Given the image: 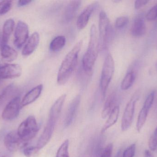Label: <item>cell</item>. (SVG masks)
<instances>
[{"label": "cell", "mask_w": 157, "mask_h": 157, "mask_svg": "<svg viewBox=\"0 0 157 157\" xmlns=\"http://www.w3.org/2000/svg\"><path fill=\"white\" fill-rule=\"evenodd\" d=\"M82 44V40L77 42L63 59L57 76V82L60 85L65 84L74 72L78 64V54Z\"/></svg>", "instance_id": "cell-1"}, {"label": "cell", "mask_w": 157, "mask_h": 157, "mask_svg": "<svg viewBox=\"0 0 157 157\" xmlns=\"http://www.w3.org/2000/svg\"><path fill=\"white\" fill-rule=\"evenodd\" d=\"M97 28L92 25L90 29V37L87 49L82 59L84 71L89 75H92L93 67L98 58L100 49L99 39L98 37Z\"/></svg>", "instance_id": "cell-2"}, {"label": "cell", "mask_w": 157, "mask_h": 157, "mask_svg": "<svg viewBox=\"0 0 157 157\" xmlns=\"http://www.w3.org/2000/svg\"><path fill=\"white\" fill-rule=\"evenodd\" d=\"M63 107V104L59 101H55L50 111L48 123L37 143L36 147L39 150L47 145L50 140Z\"/></svg>", "instance_id": "cell-3"}, {"label": "cell", "mask_w": 157, "mask_h": 157, "mask_svg": "<svg viewBox=\"0 0 157 157\" xmlns=\"http://www.w3.org/2000/svg\"><path fill=\"white\" fill-rule=\"evenodd\" d=\"M100 49H107L112 39L113 30L107 14L101 11L99 15Z\"/></svg>", "instance_id": "cell-4"}, {"label": "cell", "mask_w": 157, "mask_h": 157, "mask_svg": "<svg viewBox=\"0 0 157 157\" xmlns=\"http://www.w3.org/2000/svg\"><path fill=\"white\" fill-rule=\"evenodd\" d=\"M114 71V62L111 53L106 56L103 63L100 82V89L101 98L104 100L107 89L113 77Z\"/></svg>", "instance_id": "cell-5"}, {"label": "cell", "mask_w": 157, "mask_h": 157, "mask_svg": "<svg viewBox=\"0 0 157 157\" xmlns=\"http://www.w3.org/2000/svg\"><path fill=\"white\" fill-rule=\"evenodd\" d=\"M39 127L34 116H29L22 122L17 128V134L25 143L31 141L37 134Z\"/></svg>", "instance_id": "cell-6"}, {"label": "cell", "mask_w": 157, "mask_h": 157, "mask_svg": "<svg viewBox=\"0 0 157 157\" xmlns=\"http://www.w3.org/2000/svg\"><path fill=\"white\" fill-rule=\"evenodd\" d=\"M20 97L13 98L8 102L2 112V117L4 120L11 121L17 118L21 109Z\"/></svg>", "instance_id": "cell-7"}, {"label": "cell", "mask_w": 157, "mask_h": 157, "mask_svg": "<svg viewBox=\"0 0 157 157\" xmlns=\"http://www.w3.org/2000/svg\"><path fill=\"white\" fill-rule=\"evenodd\" d=\"M4 144L8 151L15 152L25 147L27 143L20 138L17 131H13L9 132L5 135Z\"/></svg>", "instance_id": "cell-8"}, {"label": "cell", "mask_w": 157, "mask_h": 157, "mask_svg": "<svg viewBox=\"0 0 157 157\" xmlns=\"http://www.w3.org/2000/svg\"><path fill=\"white\" fill-rule=\"evenodd\" d=\"M138 99V96L136 95H134L126 105L122 118L121 125L122 131H127L132 125L134 114L136 104Z\"/></svg>", "instance_id": "cell-9"}, {"label": "cell", "mask_w": 157, "mask_h": 157, "mask_svg": "<svg viewBox=\"0 0 157 157\" xmlns=\"http://www.w3.org/2000/svg\"><path fill=\"white\" fill-rule=\"evenodd\" d=\"M29 29L26 23L22 21L17 22L15 29L13 43L15 46L20 49L29 39Z\"/></svg>", "instance_id": "cell-10"}, {"label": "cell", "mask_w": 157, "mask_h": 157, "mask_svg": "<svg viewBox=\"0 0 157 157\" xmlns=\"http://www.w3.org/2000/svg\"><path fill=\"white\" fill-rule=\"evenodd\" d=\"M22 73V67L17 64H0L1 79L17 78L21 75Z\"/></svg>", "instance_id": "cell-11"}, {"label": "cell", "mask_w": 157, "mask_h": 157, "mask_svg": "<svg viewBox=\"0 0 157 157\" xmlns=\"http://www.w3.org/2000/svg\"><path fill=\"white\" fill-rule=\"evenodd\" d=\"M98 2H93L88 5L82 11L77 20V26L78 29H83L86 26L91 14L98 7Z\"/></svg>", "instance_id": "cell-12"}, {"label": "cell", "mask_w": 157, "mask_h": 157, "mask_svg": "<svg viewBox=\"0 0 157 157\" xmlns=\"http://www.w3.org/2000/svg\"><path fill=\"white\" fill-rule=\"evenodd\" d=\"M81 96L77 95L70 103L64 120V124L65 127H69L73 122L78 111Z\"/></svg>", "instance_id": "cell-13"}, {"label": "cell", "mask_w": 157, "mask_h": 157, "mask_svg": "<svg viewBox=\"0 0 157 157\" xmlns=\"http://www.w3.org/2000/svg\"><path fill=\"white\" fill-rule=\"evenodd\" d=\"M105 137L102 135L95 136L89 146L90 157H100L103 151Z\"/></svg>", "instance_id": "cell-14"}, {"label": "cell", "mask_w": 157, "mask_h": 157, "mask_svg": "<svg viewBox=\"0 0 157 157\" xmlns=\"http://www.w3.org/2000/svg\"><path fill=\"white\" fill-rule=\"evenodd\" d=\"M146 31V25L144 16L137 15L134 20L131 28V34L133 37H140L144 36Z\"/></svg>", "instance_id": "cell-15"}, {"label": "cell", "mask_w": 157, "mask_h": 157, "mask_svg": "<svg viewBox=\"0 0 157 157\" xmlns=\"http://www.w3.org/2000/svg\"><path fill=\"white\" fill-rule=\"evenodd\" d=\"M40 35L37 32H35L29 38L25 45L24 46L22 53L25 56H29L32 54L37 48L39 44Z\"/></svg>", "instance_id": "cell-16"}, {"label": "cell", "mask_w": 157, "mask_h": 157, "mask_svg": "<svg viewBox=\"0 0 157 157\" xmlns=\"http://www.w3.org/2000/svg\"><path fill=\"white\" fill-rule=\"evenodd\" d=\"M43 87L42 84H39L27 92L21 100V107H25L36 101L41 95Z\"/></svg>", "instance_id": "cell-17"}, {"label": "cell", "mask_w": 157, "mask_h": 157, "mask_svg": "<svg viewBox=\"0 0 157 157\" xmlns=\"http://www.w3.org/2000/svg\"><path fill=\"white\" fill-rule=\"evenodd\" d=\"M81 1H72L67 4L63 14V19L69 23L73 20L81 4Z\"/></svg>", "instance_id": "cell-18"}, {"label": "cell", "mask_w": 157, "mask_h": 157, "mask_svg": "<svg viewBox=\"0 0 157 157\" xmlns=\"http://www.w3.org/2000/svg\"><path fill=\"white\" fill-rule=\"evenodd\" d=\"M1 55L2 60L7 62L13 61L18 56L17 52L7 44L1 46Z\"/></svg>", "instance_id": "cell-19"}, {"label": "cell", "mask_w": 157, "mask_h": 157, "mask_svg": "<svg viewBox=\"0 0 157 157\" xmlns=\"http://www.w3.org/2000/svg\"><path fill=\"white\" fill-rule=\"evenodd\" d=\"M15 22L12 18L7 19L4 23L2 33V45L7 44L10 36L13 31ZM1 45V46H2Z\"/></svg>", "instance_id": "cell-20"}, {"label": "cell", "mask_w": 157, "mask_h": 157, "mask_svg": "<svg viewBox=\"0 0 157 157\" xmlns=\"http://www.w3.org/2000/svg\"><path fill=\"white\" fill-rule=\"evenodd\" d=\"M117 106L118 105H117L116 97L115 95L112 94L109 97L104 104L101 114L102 119H106L111 113L113 109Z\"/></svg>", "instance_id": "cell-21"}, {"label": "cell", "mask_w": 157, "mask_h": 157, "mask_svg": "<svg viewBox=\"0 0 157 157\" xmlns=\"http://www.w3.org/2000/svg\"><path fill=\"white\" fill-rule=\"evenodd\" d=\"M120 114V107L116 106L109 116V118L101 130V134L104 133L108 129L113 126L118 120Z\"/></svg>", "instance_id": "cell-22"}, {"label": "cell", "mask_w": 157, "mask_h": 157, "mask_svg": "<svg viewBox=\"0 0 157 157\" xmlns=\"http://www.w3.org/2000/svg\"><path fill=\"white\" fill-rule=\"evenodd\" d=\"M66 42V38L64 36H57L51 42L50 49L53 52L59 51L64 47Z\"/></svg>", "instance_id": "cell-23"}, {"label": "cell", "mask_w": 157, "mask_h": 157, "mask_svg": "<svg viewBox=\"0 0 157 157\" xmlns=\"http://www.w3.org/2000/svg\"><path fill=\"white\" fill-rule=\"evenodd\" d=\"M149 110L150 109H149L143 107L139 112L138 119H137V123H136V129L139 132L142 130V128L144 127L146 121Z\"/></svg>", "instance_id": "cell-24"}, {"label": "cell", "mask_w": 157, "mask_h": 157, "mask_svg": "<svg viewBox=\"0 0 157 157\" xmlns=\"http://www.w3.org/2000/svg\"><path fill=\"white\" fill-rule=\"evenodd\" d=\"M135 79V74L133 72H130L126 74L121 84L122 90L129 89L132 85Z\"/></svg>", "instance_id": "cell-25"}, {"label": "cell", "mask_w": 157, "mask_h": 157, "mask_svg": "<svg viewBox=\"0 0 157 157\" xmlns=\"http://www.w3.org/2000/svg\"><path fill=\"white\" fill-rule=\"evenodd\" d=\"M69 144L70 142L68 139L63 142L57 151L56 157H70L69 151Z\"/></svg>", "instance_id": "cell-26"}, {"label": "cell", "mask_w": 157, "mask_h": 157, "mask_svg": "<svg viewBox=\"0 0 157 157\" xmlns=\"http://www.w3.org/2000/svg\"><path fill=\"white\" fill-rule=\"evenodd\" d=\"M13 85L10 84L7 86L0 94V107L12 95L14 89Z\"/></svg>", "instance_id": "cell-27"}, {"label": "cell", "mask_w": 157, "mask_h": 157, "mask_svg": "<svg viewBox=\"0 0 157 157\" xmlns=\"http://www.w3.org/2000/svg\"><path fill=\"white\" fill-rule=\"evenodd\" d=\"M13 5V1H2L0 2V16L8 13Z\"/></svg>", "instance_id": "cell-28"}, {"label": "cell", "mask_w": 157, "mask_h": 157, "mask_svg": "<svg viewBox=\"0 0 157 157\" xmlns=\"http://www.w3.org/2000/svg\"><path fill=\"white\" fill-rule=\"evenodd\" d=\"M40 150L36 146H26L23 148V154L27 157H32L38 153Z\"/></svg>", "instance_id": "cell-29"}, {"label": "cell", "mask_w": 157, "mask_h": 157, "mask_svg": "<svg viewBox=\"0 0 157 157\" xmlns=\"http://www.w3.org/2000/svg\"><path fill=\"white\" fill-rule=\"evenodd\" d=\"M129 18L126 16H121L118 18L115 21V27L117 29L123 28L129 23Z\"/></svg>", "instance_id": "cell-30"}, {"label": "cell", "mask_w": 157, "mask_h": 157, "mask_svg": "<svg viewBox=\"0 0 157 157\" xmlns=\"http://www.w3.org/2000/svg\"><path fill=\"white\" fill-rule=\"evenodd\" d=\"M146 18L148 21H153L157 19V4L153 6L148 11Z\"/></svg>", "instance_id": "cell-31"}, {"label": "cell", "mask_w": 157, "mask_h": 157, "mask_svg": "<svg viewBox=\"0 0 157 157\" xmlns=\"http://www.w3.org/2000/svg\"><path fill=\"white\" fill-rule=\"evenodd\" d=\"M136 146L135 144L130 145L127 147L122 154V157H134L135 155Z\"/></svg>", "instance_id": "cell-32"}, {"label": "cell", "mask_w": 157, "mask_h": 157, "mask_svg": "<svg viewBox=\"0 0 157 157\" xmlns=\"http://www.w3.org/2000/svg\"><path fill=\"white\" fill-rule=\"evenodd\" d=\"M155 96V92H151L150 94H149L145 101L144 107L150 109L152 105H153V102H154Z\"/></svg>", "instance_id": "cell-33"}, {"label": "cell", "mask_w": 157, "mask_h": 157, "mask_svg": "<svg viewBox=\"0 0 157 157\" xmlns=\"http://www.w3.org/2000/svg\"><path fill=\"white\" fill-rule=\"evenodd\" d=\"M113 146L112 143L109 144L103 149L100 157H111L112 155Z\"/></svg>", "instance_id": "cell-34"}, {"label": "cell", "mask_w": 157, "mask_h": 157, "mask_svg": "<svg viewBox=\"0 0 157 157\" xmlns=\"http://www.w3.org/2000/svg\"><path fill=\"white\" fill-rule=\"evenodd\" d=\"M149 149L152 151H155L157 149V137L153 135L149 139L148 142Z\"/></svg>", "instance_id": "cell-35"}, {"label": "cell", "mask_w": 157, "mask_h": 157, "mask_svg": "<svg viewBox=\"0 0 157 157\" xmlns=\"http://www.w3.org/2000/svg\"><path fill=\"white\" fill-rule=\"evenodd\" d=\"M148 2L146 0H137L135 2V8L136 9H139L144 6Z\"/></svg>", "instance_id": "cell-36"}, {"label": "cell", "mask_w": 157, "mask_h": 157, "mask_svg": "<svg viewBox=\"0 0 157 157\" xmlns=\"http://www.w3.org/2000/svg\"><path fill=\"white\" fill-rule=\"evenodd\" d=\"M32 2V0H20L17 2V5L18 6H24L29 4Z\"/></svg>", "instance_id": "cell-37"}, {"label": "cell", "mask_w": 157, "mask_h": 157, "mask_svg": "<svg viewBox=\"0 0 157 157\" xmlns=\"http://www.w3.org/2000/svg\"><path fill=\"white\" fill-rule=\"evenodd\" d=\"M145 157H154L149 150H146L145 152Z\"/></svg>", "instance_id": "cell-38"}, {"label": "cell", "mask_w": 157, "mask_h": 157, "mask_svg": "<svg viewBox=\"0 0 157 157\" xmlns=\"http://www.w3.org/2000/svg\"><path fill=\"white\" fill-rule=\"evenodd\" d=\"M115 157H122V154L121 150H120L118 151Z\"/></svg>", "instance_id": "cell-39"}, {"label": "cell", "mask_w": 157, "mask_h": 157, "mask_svg": "<svg viewBox=\"0 0 157 157\" xmlns=\"http://www.w3.org/2000/svg\"><path fill=\"white\" fill-rule=\"evenodd\" d=\"M154 135H155V136L157 137V127L156 129L155 130V132H154Z\"/></svg>", "instance_id": "cell-40"}, {"label": "cell", "mask_w": 157, "mask_h": 157, "mask_svg": "<svg viewBox=\"0 0 157 157\" xmlns=\"http://www.w3.org/2000/svg\"><path fill=\"white\" fill-rule=\"evenodd\" d=\"M2 157H8L6 156V155H3V156H2Z\"/></svg>", "instance_id": "cell-41"}, {"label": "cell", "mask_w": 157, "mask_h": 157, "mask_svg": "<svg viewBox=\"0 0 157 157\" xmlns=\"http://www.w3.org/2000/svg\"><path fill=\"white\" fill-rule=\"evenodd\" d=\"M156 69L157 70V63H156Z\"/></svg>", "instance_id": "cell-42"}, {"label": "cell", "mask_w": 157, "mask_h": 157, "mask_svg": "<svg viewBox=\"0 0 157 157\" xmlns=\"http://www.w3.org/2000/svg\"></svg>", "instance_id": "cell-43"}]
</instances>
